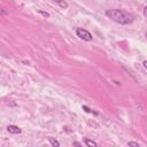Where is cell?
<instances>
[{
	"mask_svg": "<svg viewBox=\"0 0 147 147\" xmlns=\"http://www.w3.org/2000/svg\"><path fill=\"white\" fill-rule=\"evenodd\" d=\"M41 15H44V16H49V14H47V13H44V11H39Z\"/></svg>",
	"mask_w": 147,
	"mask_h": 147,
	"instance_id": "9c48e42d",
	"label": "cell"
},
{
	"mask_svg": "<svg viewBox=\"0 0 147 147\" xmlns=\"http://www.w3.org/2000/svg\"><path fill=\"white\" fill-rule=\"evenodd\" d=\"M48 141H49V142H51V145H52V146H54V147H55V146H60V142H59L57 140H54L53 138H48Z\"/></svg>",
	"mask_w": 147,
	"mask_h": 147,
	"instance_id": "8992f818",
	"label": "cell"
},
{
	"mask_svg": "<svg viewBox=\"0 0 147 147\" xmlns=\"http://www.w3.org/2000/svg\"><path fill=\"white\" fill-rule=\"evenodd\" d=\"M74 145H76V146H80V144H79V142H74Z\"/></svg>",
	"mask_w": 147,
	"mask_h": 147,
	"instance_id": "8fae6325",
	"label": "cell"
},
{
	"mask_svg": "<svg viewBox=\"0 0 147 147\" xmlns=\"http://www.w3.org/2000/svg\"><path fill=\"white\" fill-rule=\"evenodd\" d=\"M145 36H146V37H147V31H146V33H145Z\"/></svg>",
	"mask_w": 147,
	"mask_h": 147,
	"instance_id": "7c38bea8",
	"label": "cell"
},
{
	"mask_svg": "<svg viewBox=\"0 0 147 147\" xmlns=\"http://www.w3.org/2000/svg\"><path fill=\"white\" fill-rule=\"evenodd\" d=\"M144 16H145V17L147 18V6H146V7L144 8Z\"/></svg>",
	"mask_w": 147,
	"mask_h": 147,
	"instance_id": "ba28073f",
	"label": "cell"
},
{
	"mask_svg": "<svg viewBox=\"0 0 147 147\" xmlns=\"http://www.w3.org/2000/svg\"><path fill=\"white\" fill-rule=\"evenodd\" d=\"M7 130H8L9 133H13V134H18V133L22 132V130L18 126H16V125H8Z\"/></svg>",
	"mask_w": 147,
	"mask_h": 147,
	"instance_id": "3957f363",
	"label": "cell"
},
{
	"mask_svg": "<svg viewBox=\"0 0 147 147\" xmlns=\"http://www.w3.org/2000/svg\"><path fill=\"white\" fill-rule=\"evenodd\" d=\"M53 1H55V2H57L62 8H67L68 7V3L64 1V0H53Z\"/></svg>",
	"mask_w": 147,
	"mask_h": 147,
	"instance_id": "5b68a950",
	"label": "cell"
},
{
	"mask_svg": "<svg viewBox=\"0 0 147 147\" xmlns=\"http://www.w3.org/2000/svg\"><path fill=\"white\" fill-rule=\"evenodd\" d=\"M76 34H77L78 38H80V39H83L85 41H91L92 40V34L87 30H85L83 28H78L76 30Z\"/></svg>",
	"mask_w": 147,
	"mask_h": 147,
	"instance_id": "7a4b0ae2",
	"label": "cell"
},
{
	"mask_svg": "<svg viewBox=\"0 0 147 147\" xmlns=\"http://www.w3.org/2000/svg\"><path fill=\"white\" fill-rule=\"evenodd\" d=\"M142 64H144V67L147 69V61H144V63H142Z\"/></svg>",
	"mask_w": 147,
	"mask_h": 147,
	"instance_id": "30bf717a",
	"label": "cell"
},
{
	"mask_svg": "<svg viewBox=\"0 0 147 147\" xmlns=\"http://www.w3.org/2000/svg\"><path fill=\"white\" fill-rule=\"evenodd\" d=\"M127 146H136V147H138V146H139V144H138V142L130 141V142H127Z\"/></svg>",
	"mask_w": 147,
	"mask_h": 147,
	"instance_id": "52a82bcc",
	"label": "cell"
},
{
	"mask_svg": "<svg viewBox=\"0 0 147 147\" xmlns=\"http://www.w3.org/2000/svg\"><path fill=\"white\" fill-rule=\"evenodd\" d=\"M106 16L118 24H130L134 20V16L131 13L122 9H108L106 11Z\"/></svg>",
	"mask_w": 147,
	"mask_h": 147,
	"instance_id": "6da1fadb",
	"label": "cell"
},
{
	"mask_svg": "<svg viewBox=\"0 0 147 147\" xmlns=\"http://www.w3.org/2000/svg\"><path fill=\"white\" fill-rule=\"evenodd\" d=\"M84 144L85 145H87V146H93V147H95L96 146V142L95 141H93V140H90V139H84Z\"/></svg>",
	"mask_w": 147,
	"mask_h": 147,
	"instance_id": "277c9868",
	"label": "cell"
}]
</instances>
